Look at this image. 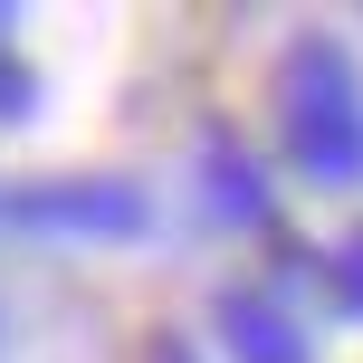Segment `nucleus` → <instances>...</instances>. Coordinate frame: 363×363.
I'll return each mask as SVG.
<instances>
[{
    "label": "nucleus",
    "mask_w": 363,
    "mask_h": 363,
    "mask_svg": "<svg viewBox=\"0 0 363 363\" xmlns=\"http://www.w3.org/2000/svg\"><path fill=\"white\" fill-rule=\"evenodd\" d=\"M277 134H287V163L306 182H354L363 172V96H354L345 48H325V38H296V48H287Z\"/></svg>",
    "instance_id": "1"
},
{
    "label": "nucleus",
    "mask_w": 363,
    "mask_h": 363,
    "mask_svg": "<svg viewBox=\"0 0 363 363\" xmlns=\"http://www.w3.org/2000/svg\"><path fill=\"white\" fill-rule=\"evenodd\" d=\"M0 211L19 230H77V239H134L144 230V191L134 182H38V191H10Z\"/></svg>",
    "instance_id": "2"
},
{
    "label": "nucleus",
    "mask_w": 363,
    "mask_h": 363,
    "mask_svg": "<svg viewBox=\"0 0 363 363\" xmlns=\"http://www.w3.org/2000/svg\"><path fill=\"white\" fill-rule=\"evenodd\" d=\"M220 325H230V354L239 363H306V335H296L277 306H258V296H230Z\"/></svg>",
    "instance_id": "3"
},
{
    "label": "nucleus",
    "mask_w": 363,
    "mask_h": 363,
    "mask_svg": "<svg viewBox=\"0 0 363 363\" xmlns=\"http://www.w3.org/2000/svg\"><path fill=\"white\" fill-rule=\"evenodd\" d=\"M325 287H335V306H345V315H363V239H345V249L325 258Z\"/></svg>",
    "instance_id": "4"
},
{
    "label": "nucleus",
    "mask_w": 363,
    "mask_h": 363,
    "mask_svg": "<svg viewBox=\"0 0 363 363\" xmlns=\"http://www.w3.org/2000/svg\"><path fill=\"white\" fill-rule=\"evenodd\" d=\"M29 67H19V48H10V19H0V115H29Z\"/></svg>",
    "instance_id": "5"
},
{
    "label": "nucleus",
    "mask_w": 363,
    "mask_h": 363,
    "mask_svg": "<svg viewBox=\"0 0 363 363\" xmlns=\"http://www.w3.org/2000/svg\"><path fill=\"white\" fill-rule=\"evenodd\" d=\"M163 363H191V354H163Z\"/></svg>",
    "instance_id": "6"
}]
</instances>
